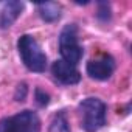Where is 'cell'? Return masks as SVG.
Instances as JSON below:
<instances>
[{"mask_svg": "<svg viewBox=\"0 0 132 132\" xmlns=\"http://www.w3.org/2000/svg\"><path fill=\"white\" fill-rule=\"evenodd\" d=\"M78 112L81 117V127L86 132H96L106 124L107 104L100 98H86L79 103Z\"/></svg>", "mask_w": 132, "mask_h": 132, "instance_id": "cell-1", "label": "cell"}, {"mask_svg": "<svg viewBox=\"0 0 132 132\" xmlns=\"http://www.w3.org/2000/svg\"><path fill=\"white\" fill-rule=\"evenodd\" d=\"M17 51L19 56L23 62V65L34 73H44L47 70V54L42 51L39 42L30 36V34H23L19 37L17 40Z\"/></svg>", "mask_w": 132, "mask_h": 132, "instance_id": "cell-2", "label": "cell"}, {"mask_svg": "<svg viewBox=\"0 0 132 132\" xmlns=\"http://www.w3.org/2000/svg\"><path fill=\"white\" fill-rule=\"evenodd\" d=\"M57 42H59L61 59L76 67L84 54V50H82V47L79 44V37H78V27L75 23L65 25L59 34Z\"/></svg>", "mask_w": 132, "mask_h": 132, "instance_id": "cell-3", "label": "cell"}, {"mask_svg": "<svg viewBox=\"0 0 132 132\" xmlns=\"http://www.w3.org/2000/svg\"><path fill=\"white\" fill-rule=\"evenodd\" d=\"M0 132H40V118L34 110L25 109L0 120Z\"/></svg>", "mask_w": 132, "mask_h": 132, "instance_id": "cell-4", "label": "cell"}, {"mask_svg": "<svg viewBox=\"0 0 132 132\" xmlns=\"http://www.w3.org/2000/svg\"><path fill=\"white\" fill-rule=\"evenodd\" d=\"M115 69H117L115 59H113V56H110L107 53L101 54L100 57H95V59L89 61L87 65H86L87 75L92 79H96V81H107L113 75Z\"/></svg>", "mask_w": 132, "mask_h": 132, "instance_id": "cell-5", "label": "cell"}, {"mask_svg": "<svg viewBox=\"0 0 132 132\" xmlns=\"http://www.w3.org/2000/svg\"><path fill=\"white\" fill-rule=\"evenodd\" d=\"M51 75L59 84L64 86H75L81 81V73L78 72V69L62 59H57L51 64Z\"/></svg>", "mask_w": 132, "mask_h": 132, "instance_id": "cell-6", "label": "cell"}, {"mask_svg": "<svg viewBox=\"0 0 132 132\" xmlns=\"http://www.w3.org/2000/svg\"><path fill=\"white\" fill-rule=\"evenodd\" d=\"M25 8L23 2L17 0H2L0 2V30L10 28L22 14Z\"/></svg>", "mask_w": 132, "mask_h": 132, "instance_id": "cell-7", "label": "cell"}, {"mask_svg": "<svg viewBox=\"0 0 132 132\" xmlns=\"http://www.w3.org/2000/svg\"><path fill=\"white\" fill-rule=\"evenodd\" d=\"M39 16L42 17V20L45 22H57L61 19V5L56 2H45V3H39L36 5Z\"/></svg>", "mask_w": 132, "mask_h": 132, "instance_id": "cell-8", "label": "cell"}, {"mask_svg": "<svg viewBox=\"0 0 132 132\" xmlns=\"http://www.w3.org/2000/svg\"><path fill=\"white\" fill-rule=\"evenodd\" d=\"M48 132H72L70 130V126H69V121H67V115H65V112H57L53 117L51 124L48 127Z\"/></svg>", "mask_w": 132, "mask_h": 132, "instance_id": "cell-9", "label": "cell"}, {"mask_svg": "<svg viewBox=\"0 0 132 132\" xmlns=\"http://www.w3.org/2000/svg\"><path fill=\"white\" fill-rule=\"evenodd\" d=\"M96 17H98V20H101V22H109L110 17H112V14H110V5L106 3V2L98 3V13H96Z\"/></svg>", "mask_w": 132, "mask_h": 132, "instance_id": "cell-10", "label": "cell"}, {"mask_svg": "<svg viewBox=\"0 0 132 132\" xmlns=\"http://www.w3.org/2000/svg\"><path fill=\"white\" fill-rule=\"evenodd\" d=\"M34 100H36V104L39 106V107H45V106H48V103H50V95L47 93V92H44L42 89H36L34 90Z\"/></svg>", "mask_w": 132, "mask_h": 132, "instance_id": "cell-11", "label": "cell"}, {"mask_svg": "<svg viewBox=\"0 0 132 132\" xmlns=\"http://www.w3.org/2000/svg\"><path fill=\"white\" fill-rule=\"evenodd\" d=\"M27 92H28V89H27V84H25V82L19 84V86H17V89H16L14 100H16V101H23V100H25V96H27Z\"/></svg>", "mask_w": 132, "mask_h": 132, "instance_id": "cell-12", "label": "cell"}]
</instances>
